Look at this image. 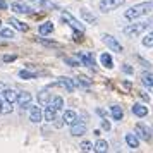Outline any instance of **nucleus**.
I'll use <instances>...</instances> for the list:
<instances>
[{"mask_svg":"<svg viewBox=\"0 0 153 153\" xmlns=\"http://www.w3.org/2000/svg\"><path fill=\"white\" fill-rule=\"evenodd\" d=\"M152 10H153V0H148V2H141V4L131 5L124 12V17L127 21H134V19H139L143 16H148Z\"/></svg>","mask_w":153,"mask_h":153,"instance_id":"nucleus-1","label":"nucleus"},{"mask_svg":"<svg viewBox=\"0 0 153 153\" xmlns=\"http://www.w3.org/2000/svg\"><path fill=\"white\" fill-rule=\"evenodd\" d=\"M148 22L146 21H131V24H127L124 29H122V33H124L127 38H136V36H141L145 33L146 29H148Z\"/></svg>","mask_w":153,"mask_h":153,"instance_id":"nucleus-2","label":"nucleus"},{"mask_svg":"<svg viewBox=\"0 0 153 153\" xmlns=\"http://www.w3.org/2000/svg\"><path fill=\"white\" fill-rule=\"evenodd\" d=\"M126 0H100V4H98V9H100V12H112V10H115L119 9L120 5H124Z\"/></svg>","mask_w":153,"mask_h":153,"instance_id":"nucleus-3","label":"nucleus"},{"mask_svg":"<svg viewBox=\"0 0 153 153\" xmlns=\"http://www.w3.org/2000/svg\"><path fill=\"white\" fill-rule=\"evenodd\" d=\"M102 42H103L105 45L112 50V52H117V53H122V52H124V47L120 45V42H119L115 36H112V35H102Z\"/></svg>","mask_w":153,"mask_h":153,"instance_id":"nucleus-4","label":"nucleus"},{"mask_svg":"<svg viewBox=\"0 0 153 153\" xmlns=\"http://www.w3.org/2000/svg\"><path fill=\"white\" fill-rule=\"evenodd\" d=\"M134 131H136V136H138L139 139H143V141H152V129L148 127L146 124H143V122H138L136 124V127H134Z\"/></svg>","mask_w":153,"mask_h":153,"instance_id":"nucleus-5","label":"nucleus"},{"mask_svg":"<svg viewBox=\"0 0 153 153\" xmlns=\"http://www.w3.org/2000/svg\"><path fill=\"white\" fill-rule=\"evenodd\" d=\"M60 21L65 22V24H69L72 29H79V31H84V26L81 24V22L77 21L74 16L71 14V12H62L60 14Z\"/></svg>","mask_w":153,"mask_h":153,"instance_id":"nucleus-6","label":"nucleus"},{"mask_svg":"<svg viewBox=\"0 0 153 153\" xmlns=\"http://www.w3.org/2000/svg\"><path fill=\"white\" fill-rule=\"evenodd\" d=\"M76 59L79 60V64H83V65H86V67H90V69H95V57H93V53H90V52H79V53H76Z\"/></svg>","mask_w":153,"mask_h":153,"instance_id":"nucleus-7","label":"nucleus"},{"mask_svg":"<svg viewBox=\"0 0 153 153\" xmlns=\"http://www.w3.org/2000/svg\"><path fill=\"white\" fill-rule=\"evenodd\" d=\"M31 100H33V97H31V93L29 91H22V93H17V105L21 107L22 110H26V108H29V105H31Z\"/></svg>","mask_w":153,"mask_h":153,"instance_id":"nucleus-8","label":"nucleus"},{"mask_svg":"<svg viewBox=\"0 0 153 153\" xmlns=\"http://www.w3.org/2000/svg\"><path fill=\"white\" fill-rule=\"evenodd\" d=\"M50 86H60V88H64V90L67 91V93H72V91H74V88H76L71 77H59L55 83L50 84Z\"/></svg>","mask_w":153,"mask_h":153,"instance_id":"nucleus-9","label":"nucleus"},{"mask_svg":"<svg viewBox=\"0 0 153 153\" xmlns=\"http://www.w3.org/2000/svg\"><path fill=\"white\" fill-rule=\"evenodd\" d=\"M10 10H14L16 14H31L33 12V9L29 7L28 4H24V2H12L10 4Z\"/></svg>","mask_w":153,"mask_h":153,"instance_id":"nucleus-10","label":"nucleus"},{"mask_svg":"<svg viewBox=\"0 0 153 153\" xmlns=\"http://www.w3.org/2000/svg\"><path fill=\"white\" fill-rule=\"evenodd\" d=\"M86 131H88L86 124H84V122H79V120H77L76 124H72V126H71V136H74V138L84 136V134H86Z\"/></svg>","mask_w":153,"mask_h":153,"instance_id":"nucleus-11","label":"nucleus"},{"mask_svg":"<svg viewBox=\"0 0 153 153\" xmlns=\"http://www.w3.org/2000/svg\"><path fill=\"white\" fill-rule=\"evenodd\" d=\"M43 119V110L40 107H33V105H29V120L33 122V124H38V122H42Z\"/></svg>","mask_w":153,"mask_h":153,"instance_id":"nucleus-12","label":"nucleus"},{"mask_svg":"<svg viewBox=\"0 0 153 153\" xmlns=\"http://www.w3.org/2000/svg\"><path fill=\"white\" fill-rule=\"evenodd\" d=\"M62 120H64V124L72 126V124H76L77 120H79V117H77V114L74 110H65L62 114Z\"/></svg>","mask_w":153,"mask_h":153,"instance_id":"nucleus-13","label":"nucleus"},{"mask_svg":"<svg viewBox=\"0 0 153 153\" xmlns=\"http://www.w3.org/2000/svg\"><path fill=\"white\" fill-rule=\"evenodd\" d=\"M131 110H132V114L136 115V117H146L148 115V107H145L143 103H134L131 107Z\"/></svg>","mask_w":153,"mask_h":153,"instance_id":"nucleus-14","label":"nucleus"},{"mask_svg":"<svg viewBox=\"0 0 153 153\" xmlns=\"http://www.w3.org/2000/svg\"><path fill=\"white\" fill-rule=\"evenodd\" d=\"M0 97L4 98L5 102L16 103V100H17V91H16V90H10V88H5V90H4V93H0Z\"/></svg>","mask_w":153,"mask_h":153,"instance_id":"nucleus-15","label":"nucleus"},{"mask_svg":"<svg viewBox=\"0 0 153 153\" xmlns=\"http://www.w3.org/2000/svg\"><path fill=\"white\" fill-rule=\"evenodd\" d=\"M9 24H10V26H12V28L14 29H17V31H21V33H26V31H28V24H24V22H21L19 21V19H16V17H10V19H9Z\"/></svg>","mask_w":153,"mask_h":153,"instance_id":"nucleus-16","label":"nucleus"},{"mask_svg":"<svg viewBox=\"0 0 153 153\" xmlns=\"http://www.w3.org/2000/svg\"><path fill=\"white\" fill-rule=\"evenodd\" d=\"M38 7L42 9H47V10H57L59 9V5L57 4H53V2H50V0H33Z\"/></svg>","mask_w":153,"mask_h":153,"instance_id":"nucleus-17","label":"nucleus"},{"mask_svg":"<svg viewBox=\"0 0 153 153\" xmlns=\"http://www.w3.org/2000/svg\"><path fill=\"white\" fill-rule=\"evenodd\" d=\"M100 62H102V65H103L105 69H114V59H112V55L108 52L100 55Z\"/></svg>","mask_w":153,"mask_h":153,"instance_id":"nucleus-18","label":"nucleus"},{"mask_svg":"<svg viewBox=\"0 0 153 153\" xmlns=\"http://www.w3.org/2000/svg\"><path fill=\"white\" fill-rule=\"evenodd\" d=\"M126 143H127V146L129 148H139V138L136 136V134H132V132H127L126 134Z\"/></svg>","mask_w":153,"mask_h":153,"instance_id":"nucleus-19","label":"nucleus"},{"mask_svg":"<svg viewBox=\"0 0 153 153\" xmlns=\"http://www.w3.org/2000/svg\"><path fill=\"white\" fill-rule=\"evenodd\" d=\"M47 105H50L52 108H55L57 112H60L62 110V107H64V100H62V97H52Z\"/></svg>","mask_w":153,"mask_h":153,"instance_id":"nucleus-20","label":"nucleus"},{"mask_svg":"<svg viewBox=\"0 0 153 153\" xmlns=\"http://www.w3.org/2000/svg\"><path fill=\"white\" fill-rule=\"evenodd\" d=\"M110 114H112V117H114V120H122V119H124V110H122V107H119V105H112Z\"/></svg>","mask_w":153,"mask_h":153,"instance_id":"nucleus-21","label":"nucleus"},{"mask_svg":"<svg viewBox=\"0 0 153 153\" xmlns=\"http://www.w3.org/2000/svg\"><path fill=\"white\" fill-rule=\"evenodd\" d=\"M47 108H45V112H43V119L47 120V122H53V119L57 117V110L55 108H52L50 105H45Z\"/></svg>","mask_w":153,"mask_h":153,"instance_id":"nucleus-22","label":"nucleus"},{"mask_svg":"<svg viewBox=\"0 0 153 153\" xmlns=\"http://www.w3.org/2000/svg\"><path fill=\"white\" fill-rule=\"evenodd\" d=\"M141 83L153 93V72H145V74L141 76Z\"/></svg>","mask_w":153,"mask_h":153,"instance_id":"nucleus-23","label":"nucleus"},{"mask_svg":"<svg viewBox=\"0 0 153 153\" xmlns=\"http://www.w3.org/2000/svg\"><path fill=\"white\" fill-rule=\"evenodd\" d=\"M53 31V24L50 21H47V22H43V24H40V28H38V33L42 36H47V35H50Z\"/></svg>","mask_w":153,"mask_h":153,"instance_id":"nucleus-24","label":"nucleus"},{"mask_svg":"<svg viewBox=\"0 0 153 153\" xmlns=\"http://www.w3.org/2000/svg\"><path fill=\"white\" fill-rule=\"evenodd\" d=\"M50 98H52V93H48V90H42L38 93V103L45 107L50 102Z\"/></svg>","mask_w":153,"mask_h":153,"instance_id":"nucleus-25","label":"nucleus"},{"mask_svg":"<svg viewBox=\"0 0 153 153\" xmlns=\"http://www.w3.org/2000/svg\"><path fill=\"white\" fill-rule=\"evenodd\" d=\"M93 148H95V152H108V143L105 141V139H98L97 143L93 145Z\"/></svg>","mask_w":153,"mask_h":153,"instance_id":"nucleus-26","label":"nucleus"},{"mask_svg":"<svg viewBox=\"0 0 153 153\" xmlns=\"http://www.w3.org/2000/svg\"><path fill=\"white\" fill-rule=\"evenodd\" d=\"M14 110V103H10V102H2V105H0V114L2 115H5V114H10V112Z\"/></svg>","mask_w":153,"mask_h":153,"instance_id":"nucleus-27","label":"nucleus"},{"mask_svg":"<svg viewBox=\"0 0 153 153\" xmlns=\"http://www.w3.org/2000/svg\"><path fill=\"white\" fill-rule=\"evenodd\" d=\"M72 83H74V86H79V88H88L91 81L86 77H76V79H72Z\"/></svg>","mask_w":153,"mask_h":153,"instance_id":"nucleus-28","label":"nucleus"},{"mask_svg":"<svg viewBox=\"0 0 153 153\" xmlns=\"http://www.w3.org/2000/svg\"><path fill=\"white\" fill-rule=\"evenodd\" d=\"M81 16H83V19H84V21H86V22H90V24H95V22H97V17H95L93 14H90V12H88L86 9H83V10H81Z\"/></svg>","mask_w":153,"mask_h":153,"instance_id":"nucleus-29","label":"nucleus"},{"mask_svg":"<svg viewBox=\"0 0 153 153\" xmlns=\"http://www.w3.org/2000/svg\"><path fill=\"white\" fill-rule=\"evenodd\" d=\"M0 36H2V38H7V40H12V38H14V29L0 28Z\"/></svg>","mask_w":153,"mask_h":153,"instance_id":"nucleus-30","label":"nucleus"},{"mask_svg":"<svg viewBox=\"0 0 153 153\" xmlns=\"http://www.w3.org/2000/svg\"><path fill=\"white\" fill-rule=\"evenodd\" d=\"M72 42H74V43H81V42H84V31L74 29V33H72Z\"/></svg>","mask_w":153,"mask_h":153,"instance_id":"nucleus-31","label":"nucleus"},{"mask_svg":"<svg viewBox=\"0 0 153 153\" xmlns=\"http://www.w3.org/2000/svg\"><path fill=\"white\" fill-rule=\"evenodd\" d=\"M141 43H143V47H148V48L153 47V29L145 36V38H143V42H141Z\"/></svg>","mask_w":153,"mask_h":153,"instance_id":"nucleus-32","label":"nucleus"},{"mask_svg":"<svg viewBox=\"0 0 153 153\" xmlns=\"http://www.w3.org/2000/svg\"><path fill=\"white\" fill-rule=\"evenodd\" d=\"M79 150L81 152H93L95 148H93V143L91 141H83V143H79Z\"/></svg>","mask_w":153,"mask_h":153,"instance_id":"nucleus-33","label":"nucleus"},{"mask_svg":"<svg viewBox=\"0 0 153 153\" xmlns=\"http://www.w3.org/2000/svg\"><path fill=\"white\" fill-rule=\"evenodd\" d=\"M19 77H21V79H35L36 74L35 72H29V71H26V69H22V71H19Z\"/></svg>","mask_w":153,"mask_h":153,"instance_id":"nucleus-34","label":"nucleus"},{"mask_svg":"<svg viewBox=\"0 0 153 153\" xmlns=\"http://www.w3.org/2000/svg\"><path fill=\"white\" fill-rule=\"evenodd\" d=\"M64 62L69 64L71 67H76V65H79V60H77V59H71V57H65V59H64Z\"/></svg>","mask_w":153,"mask_h":153,"instance_id":"nucleus-35","label":"nucleus"},{"mask_svg":"<svg viewBox=\"0 0 153 153\" xmlns=\"http://www.w3.org/2000/svg\"><path fill=\"white\" fill-rule=\"evenodd\" d=\"M138 97L141 98L143 102H146V103L150 102V95H148V93H145V91H138Z\"/></svg>","mask_w":153,"mask_h":153,"instance_id":"nucleus-36","label":"nucleus"},{"mask_svg":"<svg viewBox=\"0 0 153 153\" xmlns=\"http://www.w3.org/2000/svg\"><path fill=\"white\" fill-rule=\"evenodd\" d=\"M102 127H103L105 131H110V129H112L110 122H108V120H107V119H102Z\"/></svg>","mask_w":153,"mask_h":153,"instance_id":"nucleus-37","label":"nucleus"},{"mask_svg":"<svg viewBox=\"0 0 153 153\" xmlns=\"http://www.w3.org/2000/svg\"><path fill=\"white\" fill-rule=\"evenodd\" d=\"M38 42L45 43V45H48V47H59V43L57 42H47V40H43V38H38Z\"/></svg>","mask_w":153,"mask_h":153,"instance_id":"nucleus-38","label":"nucleus"},{"mask_svg":"<svg viewBox=\"0 0 153 153\" xmlns=\"http://www.w3.org/2000/svg\"><path fill=\"white\" fill-rule=\"evenodd\" d=\"M122 71H124L126 74H132V72H134V71H132V67H131V65H127V64H124Z\"/></svg>","mask_w":153,"mask_h":153,"instance_id":"nucleus-39","label":"nucleus"},{"mask_svg":"<svg viewBox=\"0 0 153 153\" xmlns=\"http://www.w3.org/2000/svg\"><path fill=\"white\" fill-rule=\"evenodd\" d=\"M53 120H55V127H62V126H64V120H62V117H55Z\"/></svg>","mask_w":153,"mask_h":153,"instance_id":"nucleus-40","label":"nucleus"},{"mask_svg":"<svg viewBox=\"0 0 153 153\" xmlns=\"http://www.w3.org/2000/svg\"><path fill=\"white\" fill-rule=\"evenodd\" d=\"M16 59H17L16 55H5L4 57V62H14Z\"/></svg>","mask_w":153,"mask_h":153,"instance_id":"nucleus-41","label":"nucleus"},{"mask_svg":"<svg viewBox=\"0 0 153 153\" xmlns=\"http://www.w3.org/2000/svg\"><path fill=\"white\" fill-rule=\"evenodd\" d=\"M7 7H9L7 2H5V0H0V10H5Z\"/></svg>","mask_w":153,"mask_h":153,"instance_id":"nucleus-42","label":"nucleus"},{"mask_svg":"<svg viewBox=\"0 0 153 153\" xmlns=\"http://www.w3.org/2000/svg\"><path fill=\"white\" fill-rule=\"evenodd\" d=\"M139 62L143 64V65H145V67H148V69H150V62H146V60H143V59H141V57H139Z\"/></svg>","mask_w":153,"mask_h":153,"instance_id":"nucleus-43","label":"nucleus"},{"mask_svg":"<svg viewBox=\"0 0 153 153\" xmlns=\"http://www.w3.org/2000/svg\"><path fill=\"white\" fill-rule=\"evenodd\" d=\"M5 88H7V84H5V83H2V81H0V93H4V90H5Z\"/></svg>","mask_w":153,"mask_h":153,"instance_id":"nucleus-44","label":"nucleus"},{"mask_svg":"<svg viewBox=\"0 0 153 153\" xmlns=\"http://www.w3.org/2000/svg\"><path fill=\"white\" fill-rule=\"evenodd\" d=\"M148 24H150V26H153V16L150 17V21H148Z\"/></svg>","mask_w":153,"mask_h":153,"instance_id":"nucleus-45","label":"nucleus"},{"mask_svg":"<svg viewBox=\"0 0 153 153\" xmlns=\"http://www.w3.org/2000/svg\"><path fill=\"white\" fill-rule=\"evenodd\" d=\"M0 105H2V97H0Z\"/></svg>","mask_w":153,"mask_h":153,"instance_id":"nucleus-46","label":"nucleus"},{"mask_svg":"<svg viewBox=\"0 0 153 153\" xmlns=\"http://www.w3.org/2000/svg\"><path fill=\"white\" fill-rule=\"evenodd\" d=\"M0 28H2V21H0Z\"/></svg>","mask_w":153,"mask_h":153,"instance_id":"nucleus-47","label":"nucleus"}]
</instances>
